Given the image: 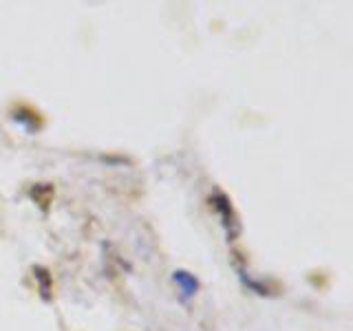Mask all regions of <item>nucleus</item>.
Segmentation results:
<instances>
[{"mask_svg":"<svg viewBox=\"0 0 353 331\" xmlns=\"http://www.w3.org/2000/svg\"><path fill=\"white\" fill-rule=\"evenodd\" d=\"M172 281L174 285L179 287V292H181V298L183 301H192V298L196 296L199 292V281L194 279V276L190 272H185V270H176L172 274Z\"/></svg>","mask_w":353,"mask_h":331,"instance_id":"nucleus-1","label":"nucleus"}]
</instances>
